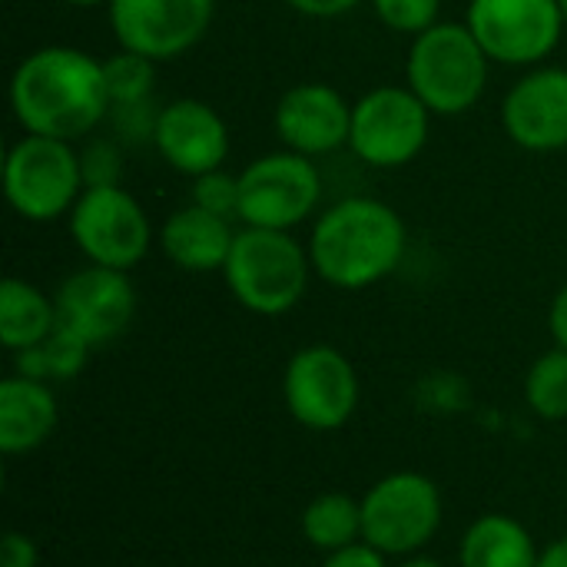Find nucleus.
Wrapping results in <instances>:
<instances>
[{
  "label": "nucleus",
  "instance_id": "1",
  "mask_svg": "<svg viewBox=\"0 0 567 567\" xmlns=\"http://www.w3.org/2000/svg\"><path fill=\"white\" fill-rule=\"evenodd\" d=\"M10 110L23 133L76 143L113 110L103 60L63 43L27 53L10 76Z\"/></svg>",
  "mask_w": 567,
  "mask_h": 567
},
{
  "label": "nucleus",
  "instance_id": "2",
  "mask_svg": "<svg viewBox=\"0 0 567 567\" xmlns=\"http://www.w3.org/2000/svg\"><path fill=\"white\" fill-rule=\"evenodd\" d=\"M402 216L372 196H349L319 213L309 236L312 272L342 292L369 289L389 279L405 256Z\"/></svg>",
  "mask_w": 567,
  "mask_h": 567
},
{
  "label": "nucleus",
  "instance_id": "3",
  "mask_svg": "<svg viewBox=\"0 0 567 567\" xmlns=\"http://www.w3.org/2000/svg\"><path fill=\"white\" fill-rule=\"evenodd\" d=\"M229 296L252 316H286L292 312L312 279L309 246L282 229L243 226L236 233L233 252L223 269Z\"/></svg>",
  "mask_w": 567,
  "mask_h": 567
},
{
  "label": "nucleus",
  "instance_id": "4",
  "mask_svg": "<svg viewBox=\"0 0 567 567\" xmlns=\"http://www.w3.org/2000/svg\"><path fill=\"white\" fill-rule=\"evenodd\" d=\"M488 63L492 60L468 23L439 20L412 37L405 76L409 90L432 110V116H462L485 96Z\"/></svg>",
  "mask_w": 567,
  "mask_h": 567
},
{
  "label": "nucleus",
  "instance_id": "5",
  "mask_svg": "<svg viewBox=\"0 0 567 567\" xmlns=\"http://www.w3.org/2000/svg\"><path fill=\"white\" fill-rule=\"evenodd\" d=\"M83 189V163L66 140L23 133L3 156L7 203L27 223H53L70 216Z\"/></svg>",
  "mask_w": 567,
  "mask_h": 567
},
{
  "label": "nucleus",
  "instance_id": "6",
  "mask_svg": "<svg viewBox=\"0 0 567 567\" xmlns=\"http://www.w3.org/2000/svg\"><path fill=\"white\" fill-rule=\"evenodd\" d=\"M362 542L385 558L425 551L442 528L445 502L439 485L422 472H392L362 498Z\"/></svg>",
  "mask_w": 567,
  "mask_h": 567
},
{
  "label": "nucleus",
  "instance_id": "7",
  "mask_svg": "<svg viewBox=\"0 0 567 567\" xmlns=\"http://www.w3.org/2000/svg\"><path fill=\"white\" fill-rule=\"evenodd\" d=\"M73 246L93 266L130 272L153 246V226L140 199L120 183L86 186L66 216Z\"/></svg>",
  "mask_w": 567,
  "mask_h": 567
},
{
  "label": "nucleus",
  "instance_id": "8",
  "mask_svg": "<svg viewBox=\"0 0 567 567\" xmlns=\"http://www.w3.org/2000/svg\"><path fill=\"white\" fill-rule=\"evenodd\" d=\"M359 399V372L342 349L316 342L302 346L286 362L282 402L296 425L309 432H339L352 422Z\"/></svg>",
  "mask_w": 567,
  "mask_h": 567
},
{
  "label": "nucleus",
  "instance_id": "9",
  "mask_svg": "<svg viewBox=\"0 0 567 567\" xmlns=\"http://www.w3.org/2000/svg\"><path fill=\"white\" fill-rule=\"evenodd\" d=\"M322 199V176L316 159L276 150L266 156H256L239 173V219L243 226L259 229H282L292 233L299 223H306Z\"/></svg>",
  "mask_w": 567,
  "mask_h": 567
},
{
  "label": "nucleus",
  "instance_id": "10",
  "mask_svg": "<svg viewBox=\"0 0 567 567\" xmlns=\"http://www.w3.org/2000/svg\"><path fill=\"white\" fill-rule=\"evenodd\" d=\"M432 110L409 86H375L352 103L349 150L372 169L409 166L429 143Z\"/></svg>",
  "mask_w": 567,
  "mask_h": 567
},
{
  "label": "nucleus",
  "instance_id": "11",
  "mask_svg": "<svg viewBox=\"0 0 567 567\" xmlns=\"http://www.w3.org/2000/svg\"><path fill=\"white\" fill-rule=\"evenodd\" d=\"M468 30L492 63L538 66L565 33L561 0H468Z\"/></svg>",
  "mask_w": 567,
  "mask_h": 567
},
{
  "label": "nucleus",
  "instance_id": "12",
  "mask_svg": "<svg viewBox=\"0 0 567 567\" xmlns=\"http://www.w3.org/2000/svg\"><path fill=\"white\" fill-rule=\"evenodd\" d=\"M106 10L120 50L166 63L209 33L216 0H110Z\"/></svg>",
  "mask_w": 567,
  "mask_h": 567
},
{
  "label": "nucleus",
  "instance_id": "13",
  "mask_svg": "<svg viewBox=\"0 0 567 567\" xmlns=\"http://www.w3.org/2000/svg\"><path fill=\"white\" fill-rule=\"evenodd\" d=\"M53 299L60 326L80 336L90 349L116 342L136 316V289L130 272L110 266L86 262L60 282Z\"/></svg>",
  "mask_w": 567,
  "mask_h": 567
},
{
  "label": "nucleus",
  "instance_id": "14",
  "mask_svg": "<svg viewBox=\"0 0 567 567\" xmlns=\"http://www.w3.org/2000/svg\"><path fill=\"white\" fill-rule=\"evenodd\" d=\"M272 123L286 150L316 159L349 146L352 103L336 86L306 80L279 96Z\"/></svg>",
  "mask_w": 567,
  "mask_h": 567
},
{
  "label": "nucleus",
  "instance_id": "15",
  "mask_svg": "<svg viewBox=\"0 0 567 567\" xmlns=\"http://www.w3.org/2000/svg\"><path fill=\"white\" fill-rule=\"evenodd\" d=\"M502 126L528 153L567 150V66H532L502 103Z\"/></svg>",
  "mask_w": 567,
  "mask_h": 567
},
{
  "label": "nucleus",
  "instance_id": "16",
  "mask_svg": "<svg viewBox=\"0 0 567 567\" xmlns=\"http://www.w3.org/2000/svg\"><path fill=\"white\" fill-rule=\"evenodd\" d=\"M153 146L176 173L196 179L203 173L223 169L229 156V126L206 100H169L159 106Z\"/></svg>",
  "mask_w": 567,
  "mask_h": 567
},
{
  "label": "nucleus",
  "instance_id": "17",
  "mask_svg": "<svg viewBox=\"0 0 567 567\" xmlns=\"http://www.w3.org/2000/svg\"><path fill=\"white\" fill-rule=\"evenodd\" d=\"M236 233L239 229H233V219L189 203L169 213L159 226V249L183 272H223Z\"/></svg>",
  "mask_w": 567,
  "mask_h": 567
},
{
  "label": "nucleus",
  "instance_id": "18",
  "mask_svg": "<svg viewBox=\"0 0 567 567\" xmlns=\"http://www.w3.org/2000/svg\"><path fill=\"white\" fill-rule=\"evenodd\" d=\"M60 422L56 395L47 382L20 372L0 382V452L30 455L50 442Z\"/></svg>",
  "mask_w": 567,
  "mask_h": 567
},
{
  "label": "nucleus",
  "instance_id": "19",
  "mask_svg": "<svg viewBox=\"0 0 567 567\" xmlns=\"http://www.w3.org/2000/svg\"><path fill=\"white\" fill-rule=\"evenodd\" d=\"M538 551L535 535L518 518L488 512L465 528L458 567H535Z\"/></svg>",
  "mask_w": 567,
  "mask_h": 567
},
{
  "label": "nucleus",
  "instance_id": "20",
  "mask_svg": "<svg viewBox=\"0 0 567 567\" xmlns=\"http://www.w3.org/2000/svg\"><path fill=\"white\" fill-rule=\"evenodd\" d=\"M60 326L56 299L27 279H3L0 286V342L10 352H23L47 339Z\"/></svg>",
  "mask_w": 567,
  "mask_h": 567
},
{
  "label": "nucleus",
  "instance_id": "21",
  "mask_svg": "<svg viewBox=\"0 0 567 567\" xmlns=\"http://www.w3.org/2000/svg\"><path fill=\"white\" fill-rule=\"evenodd\" d=\"M302 538L319 555H336L362 542V502L346 492H322L302 512Z\"/></svg>",
  "mask_w": 567,
  "mask_h": 567
},
{
  "label": "nucleus",
  "instance_id": "22",
  "mask_svg": "<svg viewBox=\"0 0 567 567\" xmlns=\"http://www.w3.org/2000/svg\"><path fill=\"white\" fill-rule=\"evenodd\" d=\"M90 352L93 349L80 336H73L70 329L56 326L37 346H30L23 352H13V372H20L27 379H37V382H47V385L70 382V379H76L86 369Z\"/></svg>",
  "mask_w": 567,
  "mask_h": 567
},
{
  "label": "nucleus",
  "instance_id": "23",
  "mask_svg": "<svg viewBox=\"0 0 567 567\" xmlns=\"http://www.w3.org/2000/svg\"><path fill=\"white\" fill-rule=\"evenodd\" d=\"M525 402L545 422L567 419V349L555 346L538 355L525 375Z\"/></svg>",
  "mask_w": 567,
  "mask_h": 567
},
{
  "label": "nucleus",
  "instance_id": "24",
  "mask_svg": "<svg viewBox=\"0 0 567 567\" xmlns=\"http://www.w3.org/2000/svg\"><path fill=\"white\" fill-rule=\"evenodd\" d=\"M103 73H106V90H110V103L113 106H126V103H146L153 96L156 86V60L133 53V50H120L113 56L103 60Z\"/></svg>",
  "mask_w": 567,
  "mask_h": 567
},
{
  "label": "nucleus",
  "instance_id": "25",
  "mask_svg": "<svg viewBox=\"0 0 567 567\" xmlns=\"http://www.w3.org/2000/svg\"><path fill=\"white\" fill-rule=\"evenodd\" d=\"M375 17L392 30L405 37H419L429 27L439 23L442 0H372Z\"/></svg>",
  "mask_w": 567,
  "mask_h": 567
},
{
  "label": "nucleus",
  "instance_id": "26",
  "mask_svg": "<svg viewBox=\"0 0 567 567\" xmlns=\"http://www.w3.org/2000/svg\"><path fill=\"white\" fill-rule=\"evenodd\" d=\"M193 203L203 206L206 213H216L223 219H239V176L226 169H213L193 179Z\"/></svg>",
  "mask_w": 567,
  "mask_h": 567
},
{
  "label": "nucleus",
  "instance_id": "27",
  "mask_svg": "<svg viewBox=\"0 0 567 567\" xmlns=\"http://www.w3.org/2000/svg\"><path fill=\"white\" fill-rule=\"evenodd\" d=\"M120 150L113 140H93L83 146L80 153V163H83V179L86 186H110V183H120Z\"/></svg>",
  "mask_w": 567,
  "mask_h": 567
},
{
  "label": "nucleus",
  "instance_id": "28",
  "mask_svg": "<svg viewBox=\"0 0 567 567\" xmlns=\"http://www.w3.org/2000/svg\"><path fill=\"white\" fill-rule=\"evenodd\" d=\"M113 123H116V133L123 140H150L153 143V133H156V120H159V110H153V100L146 103H126V106H113L110 110Z\"/></svg>",
  "mask_w": 567,
  "mask_h": 567
},
{
  "label": "nucleus",
  "instance_id": "29",
  "mask_svg": "<svg viewBox=\"0 0 567 567\" xmlns=\"http://www.w3.org/2000/svg\"><path fill=\"white\" fill-rule=\"evenodd\" d=\"M0 567H40L37 542L23 532H7L0 542Z\"/></svg>",
  "mask_w": 567,
  "mask_h": 567
},
{
  "label": "nucleus",
  "instance_id": "30",
  "mask_svg": "<svg viewBox=\"0 0 567 567\" xmlns=\"http://www.w3.org/2000/svg\"><path fill=\"white\" fill-rule=\"evenodd\" d=\"M322 567H389V558L382 551H375L372 545L359 542V545H349L336 555H326Z\"/></svg>",
  "mask_w": 567,
  "mask_h": 567
},
{
  "label": "nucleus",
  "instance_id": "31",
  "mask_svg": "<svg viewBox=\"0 0 567 567\" xmlns=\"http://www.w3.org/2000/svg\"><path fill=\"white\" fill-rule=\"evenodd\" d=\"M292 10H299L302 17H316V20H332L342 17L349 10H355L362 0H286Z\"/></svg>",
  "mask_w": 567,
  "mask_h": 567
},
{
  "label": "nucleus",
  "instance_id": "32",
  "mask_svg": "<svg viewBox=\"0 0 567 567\" xmlns=\"http://www.w3.org/2000/svg\"><path fill=\"white\" fill-rule=\"evenodd\" d=\"M548 329H551L555 346L567 349V282L558 289V296L551 299V309H548Z\"/></svg>",
  "mask_w": 567,
  "mask_h": 567
},
{
  "label": "nucleus",
  "instance_id": "33",
  "mask_svg": "<svg viewBox=\"0 0 567 567\" xmlns=\"http://www.w3.org/2000/svg\"><path fill=\"white\" fill-rule=\"evenodd\" d=\"M535 567H567V535L565 538L548 542V545L538 551V565Z\"/></svg>",
  "mask_w": 567,
  "mask_h": 567
},
{
  "label": "nucleus",
  "instance_id": "34",
  "mask_svg": "<svg viewBox=\"0 0 567 567\" xmlns=\"http://www.w3.org/2000/svg\"><path fill=\"white\" fill-rule=\"evenodd\" d=\"M395 567H445L439 558H432V555H425V551H419V555H409V558H399V565Z\"/></svg>",
  "mask_w": 567,
  "mask_h": 567
},
{
  "label": "nucleus",
  "instance_id": "35",
  "mask_svg": "<svg viewBox=\"0 0 567 567\" xmlns=\"http://www.w3.org/2000/svg\"><path fill=\"white\" fill-rule=\"evenodd\" d=\"M63 3H70V7H103L110 0H63Z\"/></svg>",
  "mask_w": 567,
  "mask_h": 567
},
{
  "label": "nucleus",
  "instance_id": "36",
  "mask_svg": "<svg viewBox=\"0 0 567 567\" xmlns=\"http://www.w3.org/2000/svg\"><path fill=\"white\" fill-rule=\"evenodd\" d=\"M561 13H565V23H567V0H561Z\"/></svg>",
  "mask_w": 567,
  "mask_h": 567
}]
</instances>
